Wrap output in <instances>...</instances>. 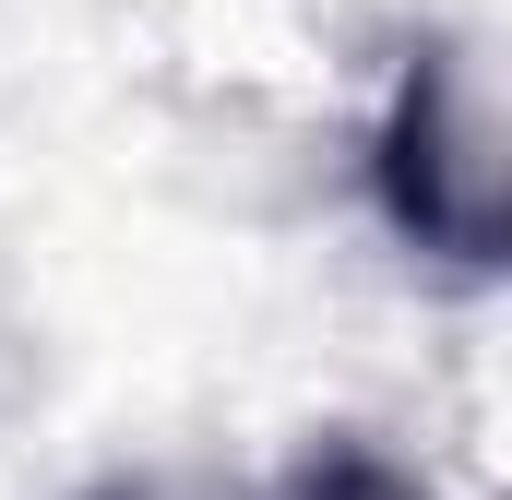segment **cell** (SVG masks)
I'll use <instances>...</instances> for the list:
<instances>
[{"instance_id": "6da1fadb", "label": "cell", "mask_w": 512, "mask_h": 500, "mask_svg": "<svg viewBox=\"0 0 512 500\" xmlns=\"http://www.w3.org/2000/svg\"><path fill=\"white\" fill-rule=\"evenodd\" d=\"M370 191H382V227L417 262L501 274V131H489V96H477L453 36L405 48L393 108L370 131Z\"/></svg>"}, {"instance_id": "7a4b0ae2", "label": "cell", "mask_w": 512, "mask_h": 500, "mask_svg": "<svg viewBox=\"0 0 512 500\" xmlns=\"http://www.w3.org/2000/svg\"><path fill=\"white\" fill-rule=\"evenodd\" d=\"M262 500H429V477L405 453H382V441H358V429H322V441L286 453V477Z\"/></svg>"}]
</instances>
